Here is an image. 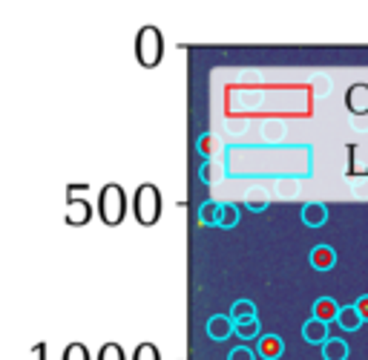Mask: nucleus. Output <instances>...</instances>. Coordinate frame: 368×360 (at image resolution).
Returning a JSON list of instances; mask_svg holds the SVG:
<instances>
[{"label":"nucleus","instance_id":"14","mask_svg":"<svg viewBox=\"0 0 368 360\" xmlns=\"http://www.w3.org/2000/svg\"><path fill=\"white\" fill-rule=\"evenodd\" d=\"M219 217H222V202H204L199 207V222L202 225H216L219 228Z\"/></svg>","mask_w":368,"mask_h":360},{"label":"nucleus","instance_id":"3","mask_svg":"<svg viewBox=\"0 0 368 360\" xmlns=\"http://www.w3.org/2000/svg\"><path fill=\"white\" fill-rule=\"evenodd\" d=\"M124 214H127V196L121 191V185H104L101 193H98V217L104 225L115 228L124 222Z\"/></svg>","mask_w":368,"mask_h":360},{"label":"nucleus","instance_id":"23","mask_svg":"<svg viewBox=\"0 0 368 360\" xmlns=\"http://www.w3.org/2000/svg\"><path fill=\"white\" fill-rule=\"evenodd\" d=\"M244 207H248V211H254V214H262L265 207H268V199H248V205H244Z\"/></svg>","mask_w":368,"mask_h":360},{"label":"nucleus","instance_id":"21","mask_svg":"<svg viewBox=\"0 0 368 360\" xmlns=\"http://www.w3.org/2000/svg\"><path fill=\"white\" fill-rule=\"evenodd\" d=\"M216 150H219V144H216V139H213L210 133H204V136L199 139V153H202V156H207V159H210L213 153H216Z\"/></svg>","mask_w":368,"mask_h":360},{"label":"nucleus","instance_id":"17","mask_svg":"<svg viewBox=\"0 0 368 360\" xmlns=\"http://www.w3.org/2000/svg\"><path fill=\"white\" fill-rule=\"evenodd\" d=\"M230 317L233 320H248V317H256V306L251 300H236L233 309H230Z\"/></svg>","mask_w":368,"mask_h":360},{"label":"nucleus","instance_id":"6","mask_svg":"<svg viewBox=\"0 0 368 360\" xmlns=\"http://www.w3.org/2000/svg\"><path fill=\"white\" fill-rule=\"evenodd\" d=\"M346 107L354 115H368V84H351L346 93Z\"/></svg>","mask_w":368,"mask_h":360},{"label":"nucleus","instance_id":"20","mask_svg":"<svg viewBox=\"0 0 368 360\" xmlns=\"http://www.w3.org/2000/svg\"><path fill=\"white\" fill-rule=\"evenodd\" d=\"M98 360H124V352H121L118 343H104L98 352Z\"/></svg>","mask_w":368,"mask_h":360},{"label":"nucleus","instance_id":"4","mask_svg":"<svg viewBox=\"0 0 368 360\" xmlns=\"http://www.w3.org/2000/svg\"><path fill=\"white\" fill-rule=\"evenodd\" d=\"M230 335H236L233 317H228V314H213V317L207 320V338H210V340H228Z\"/></svg>","mask_w":368,"mask_h":360},{"label":"nucleus","instance_id":"25","mask_svg":"<svg viewBox=\"0 0 368 360\" xmlns=\"http://www.w3.org/2000/svg\"><path fill=\"white\" fill-rule=\"evenodd\" d=\"M210 170H213V167L204 162V167H202V179H204V182H210V179H213V173H210Z\"/></svg>","mask_w":368,"mask_h":360},{"label":"nucleus","instance_id":"10","mask_svg":"<svg viewBox=\"0 0 368 360\" xmlns=\"http://www.w3.org/2000/svg\"><path fill=\"white\" fill-rule=\"evenodd\" d=\"M311 265L317 268V271H331V268L336 265V251L331 245H317L311 251Z\"/></svg>","mask_w":368,"mask_h":360},{"label":"nucleus","instance_id":"2","mask_svg":"<svg viewBox=\"0 0 368 360\" xmlns=\"http://www.w3.org/2000/svg\"><path fill=\"white\" fill-rule=\"evenodd\" d=\"M133 214H136V222L150 228L156 225L159 217H162V193L156 185H138L136 196H133Z\"/></svg>","mask_w":368,"mask_h":360},{"label":"nucleus","instance_id":"1","mask_svg":"<svg viewBox=\"0 0 368 360\" xmlns=\"http://www.w3.org/2000/svg\"><path fill=\"white\" fill-rule=\"evenodd\" d=\"M162 55H164V38L156 26H144L138 29L136 35V61L147 70L159 67L162 64Z\"/></svg>","mask_w":368,"mask_h":360},{"label":"nucleus","instance_id":"5","mask_svg":"<svg viewBox=\"0 0 368 360\" xmlns=\"http://www.w3.org/2000/svg\"><path fill=\"white\" fill-rule=\"evenodd\" d=\"M92 219V205L86 199H67V225L81 228Z\"/></svg>","mask_w":368,"mask_h":360},{"label":"nucleus","instance_id":"15","mask_svg":"<svg viewBox=\"0 0 368 360\" xmlns=\"http://www.w3.org/2000/svg\"><path fill=\"white\" fill-rule=\"evenodd\" d=\"M236 323V335L242 340H254L259 338V320L256 317H248V320H233Z\"/></svg>","mask_w":368,"mask_h":360},{"label":"nucleus","instance_id":"12","mask_svg":"<svg viewBox=\"0 0 368 360\" xmlns=\"http://www.w3.org/2000/svg\"><path fill=\"white\" fill-rule=\"evenodd\" d=\"M314 317L322 320V323H331V320L336 323V317H340V306H336L331 297H320L314 303Z\"/></svg>","mask_w":368,"mask_h":360},{"label":"nucleus","instance_id":"24","mask_svg":"<svg viewBox=\"0 0 368 360\" xmlns=\"http://www.w3.org/2000/svg\"><path fill=\"white\" fill-rule=\"evenodd\" d=\"M354 306H357V311H360V317H362V320L368 323V294H362V297L357 300V303H354Z\"/></svg>","mask_w":368,"mask_h":360},{"label":"nucleus","instance_id":"19","mask_svg":"<svg viewBox=\"0 0 368 360\" xmlns=\"http://www.w3.org/2000/svg\"><path fill=\"white\" fill-rule=\"evenodd\" d=\"M60 360H89V352H86L84 343H70L64 349V357H60Z\"/></svg>","mask_w":368,"mask_h":360},{"label":"nucleus","instance_id":"16","mask_svg":"<svg viewBox=\"0 0 368 360\" xmlns=\"http://www.w3.org/2000/svg\"><path fill=\"white\" fill-rule=\"evenodd\" d=\"M236 225H239V207H236V205H230V202H222V217H219V228L230 231V228H236Z\"/></svg>","mask_w":368,"mask_h":360},{"label":"nucleus","instance_id":"11","mask_svg":"<svg viewBox=\"0 0 368 360\" xmlns=\"http://www.w3.org/2000/svg\"><path fill=\"white\" fill-rule=\"evenodd\" d=\"M348 354H351V349H348V343L340 340V338H328V340L322 343V357H325V360H348Z\"/></svg>","mask_w":368,"mask_h":360},{"label":"nucleus","instance_id":"22","mask_svg":"<svg viewBox=\"0 0 368 360\" xmlns=\"http://www.w3.org/2000/svg\"><path fill=\"white\" fill-rule=\"evenodd\" d=\"M228 360H256V354H254V349H248V346H239V349H233V352L228 354Z\"/></svg>","mask_w":368,"mask_h":360},{"label":"nucleus","instance_id":"9","mask_svg":"<svg viewBox=\"0 0 368 360\" xmlns=\"http://www.w3.org/2000/svg\"><path fill=\"white\" fill-rule=\"evenodd\" d=\"M302 338L308 340V343H314V346H322V343L328 340V323H322V320H317V317L305 320V326H302Z\"/></svg>","mask_w":368,"mask_h":360},{"label":"nucleus","instance_id":"13","mask_svg":"<svg viewBox=\"0 0 368 360\" xmlns=\"http://www.w3.org/2000/svg\"><path fill=\"white\" fill-rule=\"evenodd\" d=\"M362 323H365V320L360 317L357 306H346V309H340V317H336V326H340L343 332H357V328H360Z\"/></svg>","mask_w":368,"mask_h":360},{"label":"nucleus","instance_id":"8","mask_svg":"<svg viewBox=\"0 0 368 360\" xmlns=\"http://www.w3.org/2000/svg\"><path fill=\"white\" fill-rule=\"evenodd\" d=\"M285 352V343L282 338H276V335H262L259 338V346H256V354L265 357V360H280Z\"/></svg>","mask_w":368,"mask_h":360},{"label":"nucleus","instance_id":"7","mask_svg":"<svg viewBox=\"0 0 368 360\" xmlns=\"http://www.w3.org/2000/svg\"><path fill=\"white\" fill-rule=\"evenodd\" d=\"M302 222L308 228H322L328 222V207L322 202H308L302 205Z\"/></svg>","mask_w":368,"mask_h":360},{"label":"nucleus","instance_id":"18","mask_svg":"<svg viewBox=\"0 0 368 360\" xmlns=\"http://www.w3.org/2000/svg\"><path fill=\"white\" fill-rule=\"evenodd\" d=\"M133 360H162V354L152 343H138L133 352Z\"/></svg>","mask_w":368,"mask_h":360}]
</instances>
